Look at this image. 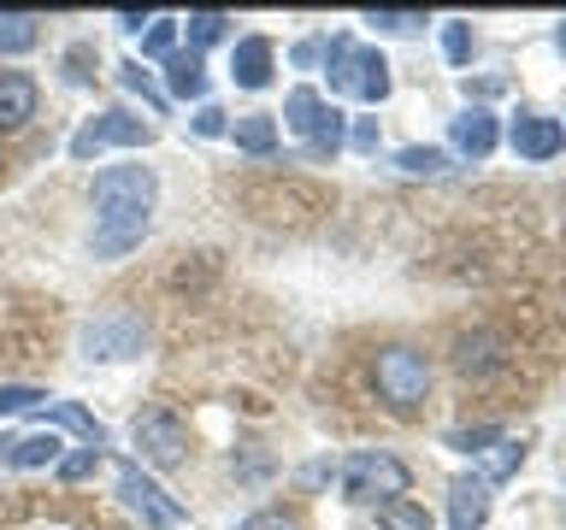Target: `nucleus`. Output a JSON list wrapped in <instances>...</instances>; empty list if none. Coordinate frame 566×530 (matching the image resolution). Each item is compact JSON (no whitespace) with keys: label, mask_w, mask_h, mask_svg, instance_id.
<instances>
[{"label":"nucleus","mask_w":566,"mask_h":530,"mask_svg":"<svg viewBox=\"0 0 566 530\" xmlns=\"http://www.w3.org/2000/svg\"><path fill=\"white\" fill-rule=\"evenodd\" d=\"M166 88L177 100H207V65L201 53H171L166 60Z\"/></svg>","instance_id":"nucleus-15"},{"label":"nucleus","mask_w":566,"mask_h":530,"mask_svg":"<svg viewBox=\"0 0 566 530\" xmlns=\"http://www.w3.org/2000/svg\"><path fill=\"white\" fill-rule=\"evenodd\" d=\"M560 141H566V130L555 118H543V113L513 118V153H520V159H555Z\"/></svg>","instance_id":"nucleus-11"},{"label":"nucleus","mask_w":566,"mask_h":530,"mask_svg":"<svg viewBox=\"0 0 566 530\" xmlns=\"http://www.w3.org/2000/svg\"><path fill=\"white\" fill-rule=\"evenodd\" d=\"M230 124H224V113L212 100H201V113H195V136H224Z\"/></svg>","instance_id":"nucleus-31"},{"label":"nucleus","mask_w":566,"mask_h":530,"mask_svg":"<svg viewBox=\"0 0 566 530\" xmlns=\"http://www.w3.org/2000/svg\"><path fill=\"white\" fill-rule=\"evenodd\" d=\"M371 383H378V395L396 406V413H413L424 401V389H431V365H424V353H413V348H384L378 360H371Z\"/></svg>","instance_id":"nucleus-4"},{"label":"nucleus","mask_w":566,"mask_h":530,"mask_svg":"<svg viewBox=\"0 0 566 530\" xmlns=\"http://www.w3.org/2000/svg\"><path fill=\"white\" fill-rule=\"evenodd\" d=\"M154 171L148 166H106L95 177V259H118L148 236V219H154Z\"/></svg>","instance_id":"nucleus-1"},{"label":"nucleus","mask_w":566,"mask_h":530,"mask_svg":"<svg viewBox=\"0 0 566 530\" xmlns=\"http://www.w3.org/2000/svg\"><path fill=\"white\" fill-rule=\"evenodd\" d=\"M520 459H525V448H520V442H495V454H490V466H484V484H502V477H513V471H520Z\"/></svg>","instance_id":"nucleus-25"},{"label":"nucleus","mask_w":566,"mask_h":530,"mask_svg":"<svg viewBox=\"0 0 566 530\" xmlns=\"http://www.w3.org/2000/svg\"><path fill=\"white\" fill-rule=\"evenodd\" d=\"M42 42V18L35 12H0V53H30Z\"/></svg>","instance_id":"nucleus-18"},{"label":"nucleus","mask_w":566,"mask_h":530,"mask_svg":"<svg viewBox=\"0 0 566 530\" xmlns=\"http://www.w3.org/2000/svg\"><path fill=\"white\" fill-rule=\"evenodd\" d=\"M378 524L384 530H431V512L419 501H407V495H396V501H378Z\"/></svg>","instance_id":"nucleus-20"},{"label":"nucleus","mask_w":566,"mask_h":530,"mask_svg":"<svg viewBox=\"0 0 566 530\" xmlns=\"http://www.w3.org/2000/svg\"><path fill=\"white\" fill-rule=\"evenodd\" d=\"M130 436H136V454L148 459V466H177L184 448H189V431H184L177 413H142Z\"/></svg>","instance_id":"nucleus-9"},{"label":"nucleus","mask_w":566,"mask_h":530,"mask_svg":"<svg viewBox=\"0 0 566 530\" xmlns=\"http://www.w3.org/2000/svg\"><path fill=\"white\" fill-rule=\"evenodd\" d=\"M442 53H449V65H467V53H472V30L460 24V18H454V24H442Z\"/></svg>","instance_id":"nucleus-27"},{"label":"nucleus","mask_w":566,"mask_h":530,"mask_svg":"<svg viewBox=\"0 0 566 530\" xmlns=\"http://www.w3.org/2000/svg\"><path fill=\"white\" fill-rule=\"evenodd\" d=\"M490 519V484L484 477H454L449 484V530H484Z\"/></svg>","instance_id":"nucleus-10"},{"label":"nucleus","mask_w":566,"mask_h":530,"mask_svg":"<svg viewBox=\"0 0 566 530\" xmlns=\"http://www.w3.org/2000/svg\"><path fill=\"white\" fill-rule=\"evenodd\" d=\"M230 136H237V148H242V153H272V148H277V118L248 113V118L230 124Z\"/></svg>","instance_id":"nucleus-19"},{"label":"nucleus","mask_w":566,"mask_h":530,"mask_svg":"<svg viewBox=\"0 0 566 530\" xmlns=\"http://www.w3.org/2000/svg\"><path fill=\"white\" fill-rule=\"evenodd\" d=\"M95 466H101V448H77V454L60 459V477H65V484H83V477L95 471Z\"/></svg>","instance_id":"nucleus-28"},{"label":"nucleus","mask_w":566,"mask_h":530,"mask_svg":"<svg viewBox=\"0 0 566 530\" xmlns=\"http://www.w3.org/2000/svg\"><path fill=\"white\" fill-rule=\"evenodd\" d=\"M283 124L307 141V148L318 159H331L336 148H343V113L318 95V88H290V100H283Z\"/></svg>","instance_id":"nucleus-3"},{"label":"nucleus","mask_w":566,"mask_h":530,"mask_svg":"<svg viewBox=\"0 0 566 530\" xmlns=\"http://www.w3.org/2000/svg\"><path fill=\"white\" fill-rule=\"evenodd\" d=\"M230 77H237L242 88L272 83V42H265V35H242L237 53H230Z\"/></svg>","instance_id":"nucleus-13"},{"label":"nucleus","mask_w":566,"mask_h":530,"mask_svg":"<svg viewBox=\"0 0 566 530\" xmlns=\"http://www.w3.org/2000/svg\"><path fill=\"white\" fill-rule=\"evenodd\" d=\"M449 442H454V448H467V454H478L484 442H502V431H495V424H484V431H454Z\"/></svg>","instance_id":"nucleus-32"},{"label":"nucleus","mask_w":566,"mask_h":530,"mask_svg":"<svg viewBox=\"0 0 566 530\" xmlns=\"http://www.w3.org/2000/svg\"><path fill=\"white\" fill-rule=\"evenodd\" d=\"M237 530H301V524H295V512H277L272 507V512H248Z\"/></svg>","instance_id":"nucleus-29"},{"label":"nucleus","mask_w":566,"mask_h":530,"mask_svg":"<svg viewBox=\"0 0 566 530\" xmlns=\"http://www.w3.org/2000/svg\"><path fill=\"white\" fill-rule=\"evenodd\" d=\"M42 401H48V389H35V383H0V418L30 413V406H42Z\"/></svg>","instance_id":"nucleus-23"},{"label":"nucleus","mask_w":566,"mask_h":530,"mask_svg":"<svg viewBox=\"0 0 566 530\" xmlns=\"http://www.w3.org/2000/svg\"><path fill=\"white\" fill-rule=\"evenodd\" d=\"M118 495H124V507H130L148 530H177V524H184V501H171V495L159 489L136 459H124V466H118Z\"/></svg>","instance_id":"nucleus-8"},{"label":"nucleus","mask_w":566,"mask_h":530,"mask_svg":"<svg viewBox=\"0 0 566 530\" xmlns=\"http://www.w3.org/2000/svg\"><path fill=\"white\" fill-rule=\"evenodd\" d=\"M396 171H407V177H437V171H449V153H442V148H401V153H396Z\"/></svg>","instance_id":"nucleus-22"},{"label":"nucleus","mask_w":566,"mask_h":530,"mask_svg":"<svg viewBox=\"0 0 566 530\" xmlns=\"http://www.w3.org/2000/svg\"><path fill=\"white\" fill-rule=\"evenodd\" d=\"M560 47H566V24H560Z\"/></svg>","instance_id":"nucleus-35"},{"label":"nucleus","mask_w":566,"mask_h":530,"mask_svg":"<svg viewBox=\"0 0 566 530\" xmlns=\"http://www.w3.org/2000/svg\"><path fill=\"white\" fill-rule=\"evenodd\" d=\"M0 466H60V436H53V431L12 436V442H7V459H0Z\"/></svg>","instance_id":"nucleus-17"},{"label":"nucleus","mask_w":566,"mask_h":530,"mask_svg":"<svg viewBox=\"0 0 566 530\" xmlns=\"http://www.w3.org/2000/svg\"><path fill=\"white\" fill-rule=\"evenodd\" d=\"M154 130L142 124L136 113H124V106H106L101 118H88L77 136H71V159H95L106 148H148Z\"/></svg>","instance_id":"nucleus-7"},{"label":"nucleus","mask_w":566,"mask_h":530,"mask_svg":"<svg viewBox=\"0 0 566 530\" xmlns=\"http://www.w3.org/2000/svg\"><path fill=\"white\" fill-rule=\"evenodd\" d=\"M42 418H48V424H65L71 436H83V448H101V442H106V431L95 424V413H83L77 401H42Z\"/></svg>","instance_id":"nucleus-16"},{"label":"nucleus","mask_w":566,"mask_h":530,"mask_svg":"<svg viewBox=\"0 0 566 530\" xmlns=\"http://www.w3.org/2000/svg\"><path fill=\"white\" fill-rule=\"evenodd\" d=\"M171 42H177V18H148L142 53H148V60H171Z\"/></svg>","instance_id":"nucleus-24"},{"label":"nucleus","mask_w":566,"mask_h":530,"mask_svg":"<svg viewBox=\"0 0 566 530\" xmlns=\"http://www.w3.org/2000/svg\"><path fill=\"white\" fill-rule=\"evenodd\" d=\"M331 95H354L366 106H378L389 95V60L378 47H354L348 35L331 42Z\"/></svg>","instance_id":"nucleus-2"},{"label":"nucleus","mask_w":566,"mask_h":530,"mask_svg":"<svg viewBox=\"0 0 566 530\" xmlns=\"http://www.w3.org/2000/svg\"><path fill=\"white\" fill-rule=\"evenodd\" d=\"M343 495L348 501H396V495H407V466L384 448H360L343 466Z\"/></svg>","instance_id":"nucleus-5"},{"label":"nucleus","mask_w":566,"mask_h":530,"mask_svg":"<svg viewBox=\"0 0 566 530\" xmlns=\"http://www.w3.org/2000/svg\"><path fill=\"white\" fill-rule=\"evenodd\" d=\"M449 136H454V148L467 153V159H484V153L495 148V118L484 113V106H472V113H460V118H454V130H449Z\"/></svg>","instance_id":"nucleus-14"},{"label":"nucleus","mask_w":566,"mask_h":530,"mask_svg":"<svg viewBox=\"0 0 566 530\" xmlns=\"http://www.w3.org/2000/svg\"><path fill=\"white\" fill-rule=\"evenodd\" d=\"M35 77L24 71H0V130H18V124L35 118Z\"/></svg>","instance_id":"nucleus-12"},{"label":"nucleus","mask_w":566,"mask_h":530,"mask_svg":"<svg viewBox=\"0 0 566 530\" xmlns=\"http://www.w3.org/2000/svg\"><path fill=\"white\" fill-rule=\"evenodd\" d=\"M354 148H360V153H378V124H371V118L354 124Z\"/></svg>","instance_id":"nucleus-33"},{"label":"nucleus","mask_w":566,"mask_h":530,"mask_svg":"<svg viewBox=\"0 0 566 530\" xmlns=\"http://www.w3.org/2000/svg\"><path fill=\"white\" fill-rule=\"evenodd\" d=\"M366 24H378V30H419V24H424V12H407V7H371V12H366Z\"/></svg>","instance_id":"nucleus-26"},{"label":"nucleus","mask_w":566,"mask_h":530,"mask_svg":"<svg viewBox=\"0 0 566 530\" xmlns=\"http://www.w3.org/2000/svg\"><path fill=\"white\" fill-rule=\"evenodd\" d=\"M184 35H189V53H201V47H212V42H224V35H230V18L224 12H189Z\"/></svg>","instance_id":"nucleus-21"},{"label":"nucleus","mask_w":566,"mask_h":530,"mask_svg":"<svg viewBox=\"0 0 566 530\" xmlns=\"http://www.w3.org/2000/svg\"><path fill=\"white\" fill-rule=\"evenodd\" d=\"M318 53H325V47H318V42H301V47H295V65H313Z\"/></svg>","instance_id":"nucleus-34"},{"label":"nucleus","mask_w":566,"mask_h":530,"mask_svg":"<svg viewBox=\"0 0 566 530\" xmlns=\"http://www.w3.org/2000/svg\"><path fill=\"white\" fill-rule=\"evenodd\" d=\"M142 342H148V325H142V312H130V307L95 312L77 336L83 360H130V353H142Z\"/></svg>","instance_id":"nucleus-6"},{"label":"nucleus","mask_w":566,"mask_h":530,"mask_svg":"<svg viewBox=\"0 0 566 530\" xmlns=\"http://www.w3.org/2000/svg\"><path fill=\"white\" fill-rule=\"evenodd\" d=\"M118 83H124V88H136V95H148V100L159 106V95H154V83H148V71H142L136 60H124V65H118Z\"/></svg>","instance_id":"nucleus-30"}]
</instances>
